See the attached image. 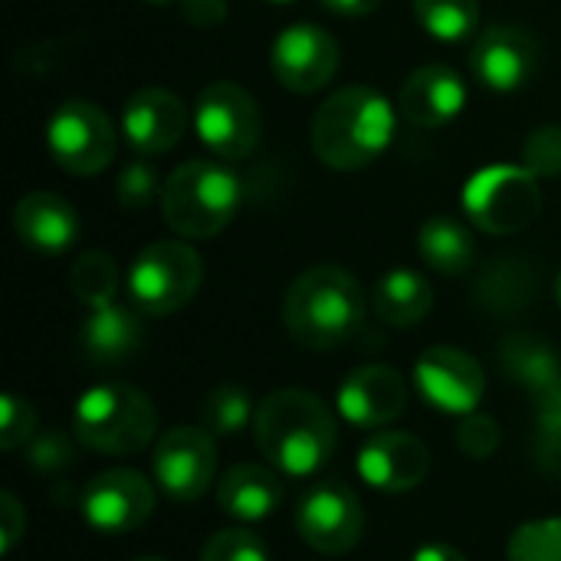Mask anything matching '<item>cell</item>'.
<instances>
[{"label":"cell","instance_id":"cell-8","mask_svg":"<svg viewBox=\"0 0 561 561\" xmlns=\"http://www.w3.org/2000/svg\"><path fill=\"white\" fill-rule=\"evenodd\" d=\"M46 148L66 174L92 178L112 164L118 138L112 118L95 102L69 99L46 122Z\"/></svg>","mask_w":561,"mask_h":561},{"label":"cell","instance_id":"cell-12","mask_svg":"<svg viewBox=\"0 0 561 561\" xmlns=\"http://www.w3.org/2000/svg\"><path fill=\"white\" fill-rule=\"evenodd\" d=\"M158 486L178 500V503H194L201 500L217 473V444L207 427H174L168 431L151 460Z\"/></svg>","mask_w":561,"mask_h":561},{"label":"cell","instance_id":"cell-9","mask_svg":"<svg viewBox=\"0 0 561 561\" xmlns=\"http://www.w3.org/2000/svg\"><path fill=\"white\" fill-rule=\"evenodd\" d=\"M194 128L204 148L220 161H243L260 145L263 118L256 99L237 82H210L194 108Z\"/></svg>","mask_w":561,"mask_h":561},{"label":"cell","instance_id":"cell-33","mask_svg":"<svg viewBox=\"0 0 561 561\" xmlns=\"http://www.w3.org/2000/svg\"><path fill=\"white\" fill-rule=\"evenodd\" d=\"M523 164L536 178L561 174V125H539L523 141Z\"/></svg>","mask_w":561,"mask_h":561},{"label":"cell","instance_id":"cell-34","mask_svg":"<svg viewBox=\"0 0 561 561\" xmlns=\"http://www.w3.org/2000/svg\"><path fill=\"white\" fill-rule=\"evenodd\" d=\"M36 437V414L30 408V401L16 398V394H3L0 401V447L7 454L26 447Z\"/></svg>","mask_w":561,"mask_h":561},{"label":"cell","instance_id":"cell-40","mask_svg":"<svg viewBox=\"0 0 561 561\" xmlns=\"http://www.w3.org/2000/svg\"><path fill=\"white\" fill-rule=\"evenodd\" d=\"M385 0H322L325 10L339 13V16H365L371 10H378Z\"/></svg>","mask_w":561,"mask_h":561},{"label":"cell","instance_id":"cell-42","mask_svg":"<svg viewBox=\"0 0 561 561\" xmlns=\"http://www.w3.org/2000/svg\"><path fill=\"white\" fill-rule=\"evenodd\" d=\"M556 299H559V306H561V273H559V279H556Z\"/></svg>","mask_w":561,"mask_h":561},{"label":"cell","instance_id":"cell-15","mask_svg":"<svg viewBox=\"0 0 561 561\" xmlns=\"http://www.w3.org/2000/svg\"><path fill=\"white\" fill-rule=\"evenodd\" d=\"M431 470L427 447L404 431H385L362 444L358 477L378 493H411Z\"/></svg>","mask_w":561,"mask_h":561},{"label":"cell","instance_id":"cell-45","mask_svg":"<svg viewBox=\"0 0 561 561\" xmlns=\"http://www.w3.org/2000/svg\"><path fill=\"white\" fill-rule=\"evenodd\" d=\"M148 3H168V0H148Z\"/></svg>","mask_w":561,"mask_h":561},{"label":"cell","instance_id":"cell-30","mask_svg":"<svg viewBox=\"0 0 561 561\" xmlns=\"http://www.w3.org/2000/svg\"><path fill=\"white\" fill-rule=\"evenodd\" d=\"M510 561H561V519H536L513 533Z\"/></svg>","mask_w":561,"mask_h":561},{"label":"cell","instance_id":"cell-3","mask_svg":"<svg viewBox=\"0 0 561 561\" xmlns=\"http://www.w3.org/2000/svg\"><path fill=\"white\" fill-rule=\"evenodd\" d=\"M365 319V293L342 266H312L299 273L283 302L286 332L309 352L345 345Z\"/></svg>","mask_w":561,"mask_h":561},{"label":"cell","instance_id":"cell-7","mask_svg":"<svg viewBox=\"0 0 561 561\" xmlns=\"http://www.w3.org/2000/svg\"><path fill=\"white\" fill-rule=\"evenodd\" d=\"M463 210L483 233H519L542 210L539 178L523 164H493L463 187Z\"/></svg>","mask_w":561,"mask_h":561},{"label":"cell","instance_id":"cell-37","mask_svg":"<svg viewBox=\"0 0 561 561\" xmlns=\"http://www.w3.org/2000/svg\"><path fill=\"white\" fill-rule=\"evenodd\" d=\"M26 450H30V467L39 473H59L72 463V440L62 431L36 434L26 444Z\"/></svg>","mask_w":561,"mask_h":561},{"label":"cell","instance_id":"cell-27","mask_svg":"<svg viewBox=\"0 0 561 561\" xmlns=\"http://www.w3.org/2000/svg\"><path fill=\"white\" fill-rule=\"evenodd\" d=\"M417 23L444 43H463L477 33L480 0H414Z\"/></svg>","mask_w":561,"mask_h":561},{"label":"cell","instance_id":"cell-13","mask_svg":"<svg viewBox=\"0 0 561 561\" xmlns=\"http://www.w3.org/2000/svg\"><path fill=\"white\" fill-rule=\"evenodd\" d=\"M154 513V486L128 467L99 473L82 493V516L105 536L135 533Z\"/></svg>","mask_w":561,"mask_h":561},{"label":"cell","instance_id":"cell-20","mask_svg":"<svg viewBox=\"0 0 561 561\" xmlns=\"http://www.w3.org/2000/svg\"><path fill=\"white\" fill-rule=\"evenodd\" d=\"M13 230L30 250L43 253V256H59L76 243L82 220L66 197H59L53 191H33L16 201Z\"/></svg>","mask_w":561,"mask_h":561},{"label":"cell","instance_id":"cell-19","mask_svg":"<svg viewBox=\"0 0 561 561\" xmlns=\"http://www.w3.org/2000/svg\"><path fill=\"white\" fill-rule=\"evenodd\" d=\"M401 115L417 128L450 125L467 105V85L457 69L431 62L414 69L401 85Z\"/></svg>","mask_w":561,"mask_h":561},{"label":"cell","instance_id":"cell-22","mask_svg":"<svg viewBox=\"0 0 561 561\" xmlns=\"http://www.w3.org/2000/svg\"><path fill=\"white\" fill-rule=\"evenodd\" d=\"M217 503L237 523L270 519L283 503V480L263 463H240L224 473L217 486Z\"/></svg>","mask_w":561,"mask_h":561},{"label":"cell","instance_id":"cell-41","mask_svg":"<svg viewBox=\"0 0 561 561\" xmlns=\"http://www.w3.org/2000/svg\"><path fill=\"white\" fill-rule=\"evenodd\" d=\"M411 561H467L463 552H457L454 546H440V542H431V546H424V549H417L414 552V559Z\"/></svg>","mask_w":561,"mask_h":561},{"label":"cell","instance_id":"cell-28","mask_svg":"<svg viewBox=\"0 0 561 561\" xmlns=\"http://www.w3.org/2000/svg\"><path fill=\"white\" fill-rule=\"evenodd\" d=\"M69 286H72V296L89 309L112 306L115 296H118V266H115V260L108 253L89 250L72 263Z\"/></svg>","mask_w":561,"mask_h":561},{"label":"cell","instance_id":"cell-5","mask_svg":"<svg viewBox=\"0 0 561 561\" xmlns=\"http://www.w3.org/2000/svg\"><path fill=\"white\" fill-rule=\"evenodd\" d=\"M158 431L154 404L128 385H99L76 401L72 434L82 447L108 457H131Z\"/></svg>","mask_w":561,"mask_h":561},{"label":"cell","instance_id":"cell-44","mask_svg":"<svg viewBox=\"0 0 561 561\" xmlns=\"http://www.w3.org/2000/svg\"><path fill=\"white\" fill-rule=\"evenodd\" d=\"M135 561H168V559H135Z\"/></svg>","mask_w":561,"mask_h":561},{"label":"cell","instance_id":"cell-32","mask_svg":"<svg viewBox=\"0 0 561 561\" xmlns=\"http://www.w3.org/2000/svg\"><path fill=\"white\" fill-rule=\"evenodd\" d=\"M536 463L542 473L561 477V398L539 404L536 417Z\"/></svg>","mask_w":561,"mask_h":561},{"label":"cell","instance_id":"cell-16","mask_svg":"<svg viewBox=\"0 0 561 561\" xmlns=\"http://www.w3.org/2000/svg\"><path fill=\"white\" fill-rule=\"evenodd\" d=\"M539 46L519 26H490L473 39L470 69L493 92H516L536 72Z\"/></svg>","mask_w":561,"mask_h":561},{"label":"cell","instance_id":"cell-43","mask_svg":"<svg viewBox=\"0 0 561 561\" xmlns=\"http://www.w3.org/2000/svg\"><path fill=\"white\" fill-rule=\"evenodd\" d=\"M266 3H276V7H286V3H296V0H266Z\"/></svg>","mask_w":561,"mask_h":561},{"label":"cell","instance_id":"cell-23","mask_svg":"<svg viewBox=\"0 0 561 561\" xmlns=\"http://www.w3.org/2000/svg\"><path fill=\"white\" fill-rule=\"evenodd\" d=\"M503 371L533 394L536 408L561 398V362L559 355L536 335H510L500 345Z\"/></svg>","mask_w":561,"mask_h":561},{"label":"cell","instance_id":"cell-25","mask_svg":"<svg viewBox=\"0 0 561 561\" xmlns=\"http://www.w3.org/2000/svg\"><path fill=\"white\" fill-rule=\"evenodd\" d=\"M417 250L424 263L444 276H460L477 260L473 233L454 217H431L417 233Z\"/></svg>","mask_w":561,"mask_h":561},{"label":"cell","instance_id":"cell-18","mask_svg":"<svg viewBox=\"0 0 561 561\" xmlns=\"http://www.w3.org/2000/svg\"><path fill=\"white\" fill-rule=\"evenodd\" d=\"M339 411L355 427H385L408 408V381L388 365L355 368L339 388Z\"/></svg>","mask_w":561,"mask_h":561},{"label":"cell","instance_id":"cell-31","mask_svg":"<svg viewBox=\"0 0 561 561\" xmlns=\"http://www.w3.org/2000/svg\"><path fill=\"white\" fill-rule=\"evenodd\" d=\"M115 197H118L122 210H128V214L145 210V207L158 197V171H154L145 158L128 161V164L122 168V174H118Z\"/></svg>","mask_w":561,"mask_h":561},{"label":"cell","instance_id":"cell-17","mask_svg":"<svg viewBox=\"0 0 561 561\" xmlns=\"http://www.w3.org/2000/svg\"><path fill=\"white\" fill-rule=\"evenodd\" d=\"M187 128V108L184 102L168 89H138L122 112V135L125 141L141 154H164L171 151Z\"/></svg>","mask_w":561,"mask_h":561},{"label":"cell","instance_id":"cell-38","mask_svg":"<svg viewBox=\"0 0 561 561\" xmlns=\"http://www.w3.org/2000/svg\"><path fill=\"white\" fill-rule=\"evenodd\" d=\"M0 526H3V542H0V552H13V546L23 539L26 533V513L23 506L16 503L13 493H0Z\"/></svg>","mask_w":561,"mask_h":561},{"label":"cell","instance_id":"cell-29","mask_svg":"<svg viewBox=\"0 0 561 561\" xmlns=\"http://www.w3.org/2000/svg\"><path fill=\"white\" fill-rule=\"evenodd\" d=\"M253 417H256V411H253L247 391L237 385L214 388L201 408V427H207L214 437H233L247 424H253Z\"/></svg>","mask_w":561,"mask_h":561},{"label":"cell","instance_id":"cell-21","mask_svg":"<svg viewBox=\"0 0 561 561\" xmlns=\"http://www.w3.org/2000/svg\"><path fill=\"white\" fill-rule=\"evenodd\" d=\"M79 345L85 352V358L99 368H112L128 362L138 345H141V319L138 309H125L118 302L102 306V309H89L82 329H79Z\"/></svg>","mask_w":561,"mask_h":561},{"label":"cell","instance_id":"cell-24","mask_svg":"<svg viewBox=\"0 0 561 561\" xmlns=\"http://www.w3.org/2000/svg\"><path fill=\"white\" fill-rule=\"evenodd\" d=\"M431 306H434V289L414 270H391L371 289L375 316L385 325H394V329L417 325L421 319H427Z\"/></svg>","mask_w":561,"mask_h":561},{"label":"cell","instance_id":"cell-1","mask_svg":"<svg viewBox=\"0 0 561 561\" xmlns=\"http://www.w3.org/2000/svg\"><path fill=\"white\" fill-rule=\"evenodd\" d=\"M253 440L263 460L289 477L322 470L339 444L335 414L309 391H273L253 417Z\"/></svg>","mask_w":561,"mask_h":561},{"label":"cell","instance_id":"cell-39","mask_svg":"<svg viewBox=\"0 0 561 561\" xmlns=\"http://www.w3.org/2000/svg\"><path fill=\"white\" fill-rule=\"evenodd\" d=\"M181 13L197 30H217L227 20V0H181Z\"/></svg>","mask_w":561,"mask_h":561},{"label":"cell","instance_id":"cell-10","mask_svg":"<svg viewBox=\"0 0 561 561\" xmlns=\"http://www.w3.org/2000/svg\"><path fill=\"white\" fill-rule=\"evenodd\" d=\"M296 529L309 549L322 556H345L365 533V510L345 483H319L299 500Z\"/></svg>","mask_w":561,"mask_h":561},{"label":"cell","instance_id":"cell-14","mask_svg":"<svg viewBox=\"0 0 561 561\" xmlns=\"http://www.w3.org/2000/svg\"><path fill=\"white\" fill-rule=\"evenodd\" d=\"M339 43L312 23H293L289 30H283L270 53V66L279 85L302 95L325 89L339 72Z\"/></svg>","mask_w":561,"mask_h":561},{"label":"cell","instance_id":"cell-4","mask_svg":"<svg viewBox=\"0 0 561 561\" xmlns=\"http://www.w3.org/2000/svg\"><path fill=\"white\" fill-rule=\"evenodd\" d=\"M240 207V181L220 161H184L161 184V214L184 240L217 237Z\"/></svg>","mask_w":561,"mask_h":561},{"label":"cell","instance_id":"cell-36","mask_svg":"<svg viewBox=\"0 0 561 561\" xmlns=\"http://www.w3.org/2000/svg\"><path fill=\"white\" fill-rule=\"evenodd\" d=\"M457 444L467 457L473 460H490L500 447V424L486 414H467L460 431H457Z\"/></svg>","mask_w":561,"mask_h":561},{"label":"cell","instance_id":"cell-6","mask_svg":"<svg viewBox=\"0 0 561 561\" xmlns=\"http://www.w3.org/2000/svg\"><path fill=\"white\" fill-rule=\"evenodd\" d=\"M204 279L197 250L184 240H158L145 247L128 270V299L141 316H171L184 309Z\"/></svg>","mask_w":561,"mask_h":561},{"label":"cell","instance_id":"cell-35","mask_svg":"<svg viewBox=\"0 0 561 561\" xmlns=\"http://www.w3.org/2000/svg\"><path fill=\"white\" fill-rule=\"evenodd\" d=\"M201 561H270L266 546L247 529H224L201 549Z\"/></svg>","mask_w":561,"mask_h":561},{"label":"cell","instance_id":"cell-2","mask_svg":"<svg viewBox=\"0 0 561 561\" xmlns=\"http://www.w3.org/2000/svg\"><path fill=\"white\" fill-rule=\"evenodd\" d=\"M394 138L391 102L368 85L332 92L312 115V148L335 171H358L388 151Z\"/></svg>","mask_w":561,"mask_h":561},{"label":"cell","instance_id":"cell-11","mask_svg":"<svg viewBox=\"0 0 561 561\" xmlns=\"http://www.w3.org/2000/svg\"><path fill=\"white\" fill-rule=\"evenodd\" d=\"M414 385L417 394L440 414L467 417L480 408L486 394V375L483 365L450 345L427 348L414 365Z\"/></svg>","mask_w":561,"mask_h":561},{"label":"cell","instance_id":"cell-26","mask_svg":"<svg viewBox=\"0 0 561 561\" xmlns=\"http://www.w3.org/2000/svg\"><path fill=\"white\" fill-rule=\"evenodd\" d=\"M480 306L500 316H513L519 309H526L536 296V273L529 263L523 260H503L496 266H490L480 279Z\"/></svg>","mask_w":561,"mask_h":561}]
</instances>
